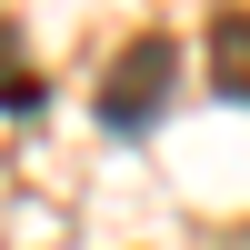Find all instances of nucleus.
Here are the masks:
<instances>
[{"label":"nucleus","instance_id":"nucleus-1","mask_svg":"<svg viewBox=\"0 0 250 250\" xmlns=\"http://www.w3.org/2000/svg\"><path fill=\"white\" fill-rule=\"evenodd\" d=\"M170 90H180V50H170V30H140L130 50L100 70V120H110V130H150Z\"/></svg>","mask_w":250,"mask_h":250},{"label":"nucleus","instance_id":"nucleus-2","mask_svg":"<svg viewBox=\"0 0 250 250\" xmlns=\"http://www.w3.org/2000/svg\"><path fill=\"white\" fill-rule=\"evenodd\" d=\"M210 90L250 110V10H220L210 20Z\"/></svg>","mask_w":250,"mask_h":250}]
</instances>
